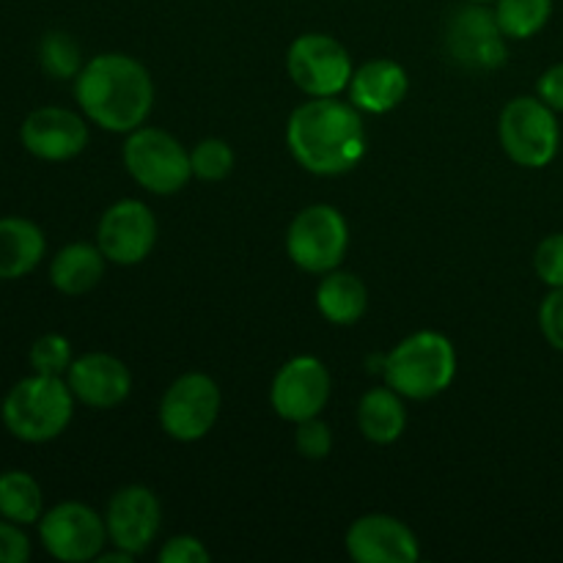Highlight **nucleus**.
<instances>
[{
    "label": "nucleus",
    "instance_id": "obj_19",
    "mask_svg": "<svg viewBox=\"0 0 563 563\" xmlns=\"http://www.w3.org/2000/svg\"><path fill=\"white\" fill-rule=\"evenodd\" d=\"M47 251L44 231L27 218H0V280L25 278Z\"/></svg>",
    "mask_w": 563,
    "mask_h": 563
},
{
    "label": "nucleus",
    "instance_id": "obj_5",
    "mask_svg": "<svg viewBox=\"0 0 563 563\" xmlns=\"http://www.w3.org/2000/svg\"><path fill=\"white\" fill-rule=\"evenodd\" d=\"M124 168L143 190L154 196H174L192 179L190 152L170 132L157 126H137L124 141Z\"/></svg>",
    "mask_w": 563,
    "mask_h": 563
},
{
    "label": "nucleus",
    "instance_id": "obj_33",
    "mask_svg": "<svg viewBox=\"0 0 563 563\" xmlns=\"http://www.w3.org/2000/svg\"><path fill=\"white\" fill-rule=\"evenodd\" d=\"M539 99H544L550 108L563 113V64L550 66V69L539 77Z\"/></svg>",
    "mask_w": 563,
    "mask_h": 563
},
{
    "label": "nucleus",
    "instance_id": "obj_27",
    "mask_svg": "<svg viewBox=\"0 0 563 563\" xmlns=\"http://www.w3.org/2000/svg\"><path fill=\"white\" fill-rule=\"evenodd\" d=\"M71 344L66 335L47 333L42 339L33 341L31 346V366L36 374H47V377H66L71 366Z\"/></svg>",
    "mask_w": 563,
    "mask_h": 563
},
{
    "label": "nucleus",
    "instance_id": "obj_17",
    "mask_svg": "<svg viewBox=\"0 0 563 563\" xmlns=\"http://www.w3.org/2000/svg\"><path fill=\"white\" fill-rule=\"evenodd\" d=\"M64 379L75 399L91 410H110V407L124 405L132 394L130 368L108 352H88V355L75 357Z\"/></svg>",
    "mask_w": 563,
    "mask_h": 563
},
{
    "label": "nucleus",
    "instance_id": "obj_31",
    "mask_svg": "<svg viewBox=\"0 0 563 563\" xmlns=\"http://www.w3.org/2000/svg\"><path fill=\"white\" fill-rule=\"evenodd\" d=\"M159 563H207L209 550L203 548L201 539L196 537H170L159 548Z\"/></svg>",
    "mask_w": 563,
    "mask_h": 563
},
{
    "label": "nucleus",
    "instance_id": "obj_13",
    "mask_svg": "<svg viewBox=\"0 0 563 563\" xmlns=\"http://www.w3.org/2000/svg\"><path fill=\"white\" fill-rule=\"evenodd\" d=\"M157 242V218L137 198H124L102 212L97 225V245L104 258L121 267L141 264Z\"/></svg>",
    "mask_w": 563,
    "mask_h": 563
},
{
    "label": "nucleus",
    "instance_id": "obj_20",
    "mask_svg": "<svg viewBox=\"0 0 563 563\" xmlns=\"http://www.w3.org/2000/svg\"><path fill=\"white\" fill-rule=\"evenodd\" d=\"M104 264H108V258L99 251V245L71 242L55 253L53 264H49V280L66 297L88 295L102 280Z\"/></svg>",
    "mask_w": 563,
    "mask_h": 563
},
{
    "label": "nucleus",
    "instance_id": "obj_15",
    "mask_svg": "<svg viewBox=\"0 0 563 563\" xmlns=\"http://www.w3.org/2000/svg\"><path fill=\"white\" fill-rule=\"evenodd\" d=\"M20 141L44 163H66L88 146V124L69 108H38L22 121Z\"/></svg>",
    "mask_w": 563,
    "mask_h": 563
},
{
    "label": "nucleus",
    "instance_id": "obj_32",
    "mask_svg": "<svg viewBox=\"0 0 563 563\" xmlns=\"http://www.w3.org/2000/svg\"><path fill=\"white\" fill-rule=\"evenodd\" d=\"M31 559V542L20 526L11 520H0V563H25Z\"/></svg>",
    "mask_w": 563,
    "mask_h": 563
},
{
    "label": "nucleus",
    "instance_id": "obj_23",
    "mask_svg": "<svg viewBox=\"0 0 563 563\" xmlns=\"http://www.w3.org/2000/svg\"><path fill=\"white\" fill-rule=\"evenodd\" d=\"M44 515V493L25 471L0 473V517L16 526H33Z\"/></svg>",
    "mask_w": 563,
    "mask_h": 563
},
{
    "label": "nucleus",
    "instance_id": "obj_10",
    "mask_svg": "<svg viewBox=\"0 0 563 563\" xmlns=\"http://www.w3.org/2000/svg\"><path fill=\"white\" fill-rule=\"evenodd\" d=\"M445 53L471 71H493L506 64V33L487 3H467L445 20Z\"/></svg>",
    "mask_w": 563,
    "mask_h": 563
},
{
    "label": "nucleus",
    "instance_id": "obj_30",
    "mask_svg": "<svg viewBox=\"0 0 563 563\" xmlns=\"http://www.w3.org/2000/svg\"><path fill=\"white\" fill-rule=\"evenodd\" d=\"M539 328L548 344L563 352V286L550 291L539 306Z\"/></svg>",
    "mask_w": 563,
    "mask_h": 563
},
{
    "label": "nucleus",
    "instance_id": "obj_22",
    "mask_svg": "<svg viewBox=\"0 0 563 563\" xmlns=\"http://www.w3.org/2000/svg\"><path fill=\"white\" fill-rule=\"evenodd\" d=\"M317 308L328 322L333 324H355L361 322L368 308V289L355 273H341L330 269L319 280Z\"/></svg>",
    "mask_w": 563,
    "mask_h": 563
},
{
    "label": "nucleus",
    "instance_id": "obj_1",
    "mask_svg": "<svg viewBox=\"0 0 563 563\" xmlns=\"http://www.w3.org/2000/svg\"><path fill=\"white\" fill-rule=\"evenodd\" d=\"M286 143L297 163L317 176H341L366 154L361 110L339 97H311L286 124Z\"/></svg>",
    "mask_w": 563,
    "mask_h": 563
},
{
    "label": "nucleus",
    "instance_id": "obj_29",
    "mask_svg": "<svg viewBox=\"0 0 563 563\" xmlns=\"http://www.w3.org/2000/svg\"><path fill=\"white\" fill-rule=\"evenodd\" d=\"M533 267H537V275L550 286V289H561L563 286V234H550L539 242L537 253H533Z\"/></svg>",
    "mask_w": 563,
    "mask_h": 563
},
{
    "label": "nucleus",
    "instance_id": "obj_25",
    "mask_svg": "<svg viewBox=\"0 0 563 563\" xmlns=\"http://www.w3.org/2000/svg\"><path fill=\"white\" fill-rule=\"evenodd\" d=\"M38 64L55 80H71L86 66L82 64L80 44L64 31H49L42 38V44H38Z\"/></svg>",
    "mask_w": 563,
    "mask_h": 563
},
{
    "label": "nucleus",
    "instance_id": "obj_34",
    "mask_svg": "<svg viewBox=\"0 0 563 563\" xmlns=\"http://www.w3.org/2000/svg\"><path fill=\"white\" fill-rule=\"evenodd\" d=\"M467 3H493V0H467Z\"/></svg>",
    "mask_w": 563,
    "mask_h": 563
},
{
    "label": "nucleus",
    "instance_id": "obj_18",
    "mask_svg": "<svg viewBox=\"0 0 563 563\" xmlns=\"http://www.w3.org/2000/svg\"><path fill=\"white\" fill-rule=\"evenodd\" d=\"M410 91L405 66L390 58H374L357 66L350 80V102L372 115L390 113L405 102Z\"/></svg>",
    "mask_w": 563,
    "mask_h": 563
},
{
    "label": "nucleus",
    "instance_id": "obj_11",
    "mask_svg": "<svg viewBox=\"0 0 563 563\" xmlns=\"http://www.w3.org/2000/svg\"><path fill=\"white\" fill-rule=\"evenodd\" d=\"M38 539L53 559L64 563L97 561L108 544V522L80 500H64L44 511Z\"/></svg>",
    "mask_w": 563,
    "mask_h": 563
},
{
    "label": "nucleus",
    "instance_id": "obj_6",
    "mask_svg": "<svg viewBox=\"0 0 563 563\" xmlns=\"http://www.w3.org/2000/svg\"><path fill=\"white\" fill-rule=\"evenodd\" d=\"M498 137L511 163L522 168H544L559 154L561 130L555 110L539 97H517L504 108Z\"/></svg>",
    "mask_w": 563,
    "mask_h": 563
},
{
    "label": "nucleus",
    "instance_id": "obj_26",
    "mask_svg": "<svg viewBox=\"0 0 563 563\" xmlns=\"http://www.w3.org/2000/svg\"><path fill=\"white\" fill-rule=\"evenodd\" d=\"M234 148L223 141V137H207V141L196 143L190 152V168L192 176L201 181H220L234 170Z\"/></svg>",
    "mask_w": 563,
    "mask_h": 563
},
{
    "label": "nucleus",
    "instance_id": "obj_12",
    "mask_svg": "<svg viewBox=\"0 0 563 563\" xmlns=\"http://www.w3.org/2000/svg\"><path fill=\"white\" fill-rule=\"evenodd\" d=\"M330 372L319 357L300 355L278 368L269 388V405L284 421L300 423L322 416L330 401Z\"/></svg>",
    "mask_w": 563,
    "mask_h": 563
},
{
    "label": "nucleus",
    "instance_id": "obj_21",
    "mask_svg": "<svg viewBox=\"0 0 563 563\" xmlns=\"http://www.w3.org/2000/svg\"><path fill=\"white\" fill-rule=\"evenodd\" d=\"M401 399L405 396L396 394L390 385L366 390L357 405V427H361L363 438L377 445L396 443L407 427V410Z\"/></svg>",
    "mask_w": 563,
    "mask_h": 563
},
{
    "label": "nucleus",
    "instance_id": "obj_16",
    "mask_svg": "<svg viewBox=\"0 0 563 563\" xmlns=\"http://www.w3.org/2000/svg\"><path fill=\"white\" fill-rule=\"evenodd\" d=\"M346 553L357 563H412L421 544L410 526L390 515H363L346 531Z\"/></svg>",
    "mask_w": 563,
    "mask_h": 563
},
{
    "label": "nucleus",
    "instance_id": "obj_28",
    "mask_svg": "<svg viewBox=\"0 0 563 563\" xmlns=\"http://www.w3.org/2000/svg\"><path fill=\"white\" fill-rule=\"evenodd\" d=\"M295 449L302 460H324L333 451V432L322 418H308V421L295 423Z\"/></svg>",
    "mask_w": 563,
    "mask_h": 563
},
{
    "label": "nucleus",
    "instance_id": "obj_8",
    "mask_svg": "<svg viewBox=\"0 0 563 563\" xmlns=\"http://www.w3.org/2000/svg\"><path fill=\"white\" fill-rule=\"evenodd\" d=\"M220 405H223V396L209 374H181L168 385L159 401V427L179 443H196L214 429Z\"/></svg>",
    "mask_w": 563,
    "mask_h": 563
},
{
    "label": "nucleus",
    "instance_id": "obj_7",
    "mask_svg": "<svg viewBox=\"0 0 563 563\" xmlns=\"http://www.w3.org/2000/svg\"><path fill=\"white\" fill-rule=\"evenodd\" d=\"M350 247V225L330 203H313L297 212L286 234V253L300 269L324 275L339 269Z\"/></svg>",
    "mask_w": 563,
    "mask_h": 563
},
{
    "label": "nucleus",
    "instance_id": "obj_3",
    "mask_svg": "<svg viewBox=\"0 0 563 563\" xmlns=\"http://www.w3.org/2000/svg\"><path fill=\"white\" fill-rule=\"evenodd\" d=\"M75 394L64 377L36 374L20 379L5 394L0 418L3 427L22 443H49L66 432L75 416Z\"/></svg>",
    "mask_w": 563,
    "mask_h": 563
},
{
    "label": "nucleus",
    "instance_id": "obj_14",
    "mask_svg": "<svg viewBox=\"0 0 563 563\" xmlns=\"http://www.w3.org/2000/svg\"><path fill=\"white\" fill-rule=\"evenodd\" d=\"M104 522H108L110 544L126 550L137 559L157 539L159 526H163V506H159L157 495L152 489L141 487V484H130V487H121L110 498Z\"/></svg>",
    "mask_w": 563,
    "mask_h": 563
},
{
    "label": "nucleus",
    "instance_id": "obj_4",
    "mask_svg": "<svg viewBox=\"0 0 563 563\" xmlns=\"http://www.w3.org/2000/svg\"><path fill=\"white\" fill-rule=\"evenodd\" d=\"M385 385L405 399L427 401L443 394L456 377V350L438 330L407 335L390 355H385Z\"/></svg>",
    "mask_w": 563,
    "mask_h": 563
},
{
    "label": "nucleus",
    "instance_id": "obj_2",
    "mask_svg": "<svg viewBox=\"0 0 563 563\" xmlns=\"http://www.w3.org/2000/svg\"><path fill=\"white\" fill-rule=\"evenodd\" d=\"M75 97L88 121L108 132L130 135L152 113L154 80L132 55L102 53L75 77Z\"/></svg>",
    "mask_w": 563,
    "mask_h": 563
},
{
    "label": "nucleus",
    "instance_id": "obj_24",
    "mask_svg": "<svg viewBox=\"0 0 563 563\" xmlns=\"http://www.w3.org/2000/svg\"><path fill=\"white\" fill-rule=\"evenodd\" d=\"M495 16L506 38H531L553 16V0H495Z\"/></svg>",
    "mask_w": 563,
    "mask_h": 563
},
{
    "label": "nucleus",
    "instance_id": "obj_9",
    "mask_svg": "<svg viewBox=\"0 0 563 563\" xmlns=\"http://www.w3.org/2000/svg\"><path fill=\"white\" fill-rule=\"evenodd\" d=\"M286 71L308 97H339L352 80V58L339 38L302 33L286 53Z\"/></svg>",
    "mask_w": 563,
    "mask_h": 563
}]
</instances>
